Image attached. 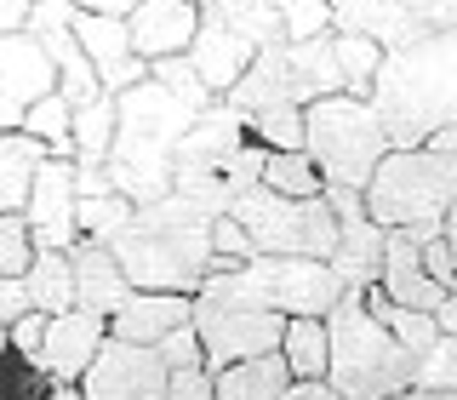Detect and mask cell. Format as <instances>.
<instances>
[{
	"mask_svg": "<svg viewBox=\"0 0 457 400\" xmlns=\"http://www.w3.org/2000/svg\"><path fill=\"white\" fill-rule=\"evenodd\" d=\"M69 263H75V309H92V314H109L132 297V280L120 275V263H114L109 246H97V240H75L69 246Z\"/></svg>",
	"mask_w": 457,
	"mask_h": 400,
	"instance_id": "cell-22",
	"label": "cell"
},
{
	"mask_svg": "<svg viewBox=\"0 0 457 400\" xmlns=\"http://www.w3.org/2000/svg\"><path fill=\"white\" fill-rule=\"evenodd\" d=\"M303 154L314 161L320 183H337V189H366V178L378 171V161L389 154V138H383L378 114H371L366 97L332 92L320 104L303 109Z\"/></svg>",
	"mask_w": 457,
	"mask_h": 400,
	"instance_id": "cell-9",
	"label": "cell"
},
{
	"mask_svg": "<svg viewBox=\"0 0 457 400\" xmlns=\"http://www.w3.org/2000/svg\"><path fill=\"white\" fill-rule=\"evenodd\" d=\"M280 361L292 383H326V321H286L280 332Z\"/></svg>",
	"mask_w": 457,
	"mask_h": 400,
	"instance_id": "cell-26",
	"label": "cell"
},
{
	"mask_svg": "<svg viewBox=\"0 0 457 400\" xmlns=\"http://www.w3.org/2000/svg\"><path fill=\"white\" fill-rule=\"evenodd\" d=\"M418 149H428V154H446V161H457V126H440V132H428Z\"/></svg>",
	"mask_w": 457,
	"mask_h": 400,
	"instance_id": "cell-47",
	"label": "cell"
},
{
	"mask_svg": "<svg viewBox=\"0 0 457 400\" xmlns=\"http://www.w3.org/2000/svg\"><path fill=\"white\" fill-rule=\"evenodd\" d=\"M189 304H195V297H183V292H132L120 309L109 314V338L154 349L166 332L189 326Z\"/></svg>",
	"mask_w": 457,
	"mask_h": 400,
	"instance_id": "cell-21",
	"label": "cell"
},
{
	"mask_svg": "<svg viewBox=\"0 0 457 400\" xmlns=\"http://www.w3.org/2000/svg\"><path fill=\"white\" fill-rule=\"evenodd\" d=\"M292 383L280 349L275 354H257V361H235L212 371V400H280V389Z\"/></svg>",
	"mask_w": 457,
	"mask_h": 400,
	"instance_id": "cell-23",
	"label": "cell"
},
{
	"mask_svg": "<svg viewBox=\"0 0 457 400\" xmlns=\"http://www.w3.org/2000/svg\"><path fill=\"white\" fill-rule=\"evenodd\" d=\"M378 292L400 309H418V314H435L446 304V286L428 280L423 269V240L400 235V229H383V269H378Z\"/></svg>",
	"mask_w": 457,
	"mask_h": 400,
	"instance_id": "cell-16",
	"label": "cell"
},
{
	"mask_svg": "<svg viewBox=\"0 0 457 400\" xmlns=\"http://www.w3.org/2000/svg\"><path fill=\"white\" fill-rule=\"evenodd\" d=\"M332 57H337L343 92H349V97H366V92H371V80H378L383 46H371L366 35H332Z\"/></svg>",
	"mask_w": 457,
	"mask_h": 400,
	"instance_id": "cell-31",
	"label": "cell"
},
{
	"mask_svg": "<svg viewBox=\"0 0 457 400\" xmlns=\"http://www.w3.org/2000/svg\"><path fill=\"white\" fill-rule=\"evenodd\" d=\"M126 218H132V200L126 195H86L75 200V229H80V240H97V246H109L114 235L126 229Z\"/></svg>",
	"mask_w": 457,
	"mask_h": 400,
	"instance_id": "cell-32",
	"label": "cell"
},
{
	"mask_svg": "<svg viewBox=\"0 0 457 400\" xmlns=\"http://www.w3.org/2000/svg\"><path fill=\"white\" fill-rule=\"evenodd\" d=\"M246 143L257 149H303V109H257L246 114Z\"/></svg>",
	"mask_w": 457,
	"mask_h": 400,
	"instance_id": "cell-33",
	"label": "cell"
},
{
	"mask_svg": "<svg viewBox=\"0 0 457 400\" xmlns=\"http://www.w3.org/2000/svg\"><path fill=\"white\" fill-rule=\"evenodd\" d=\"M29 6H35V0H0V35H23Z\"/></svg>",
	"mask_w": 457,
	"mask_h": 400,
	"instance_id": "cell-44",
	"label": "cell"
},
{
	"mask_svg": "<svg viewBox=\"0 0 457 400\" xmlns=\"http://www.w3.org/2000/svg\"><path fill=\"white\" fill-rule=\"evenodd\" d=\"M149 80H161L166 92H171V97H183V104H189L195 114L218 104V97H212L206 86H200V75H195V63H189V57H161V63H149Z\"/></svg>",
	"mask_w": 457,
	"mask_h": 400,
	"instance_id": "cell-35",
	"label": "cell"
},
{
	"mask_svg": "<svg viewBox=\"0 0 457 400\" xmlns=\"http://www.w3.org/2000/svg\"><path fill=\"white\" fill-rule=\"evenodd\" d=\"M212 257H218V269H228V263H252V257H257V246L246 240V229L228 218V212L212 223Z\"/></svg>",
	"mask_w": 457,
	"mask_h": 400,
	"instance_id": "cell-38",
	"label": "cell"
},
{
	"mask_svg": "<svg viewBox=\"0 0 457 400\" xmlns=\"http://www.w3.org/2000/svg\"><path fill=\"white\" fill-rule=\"evenodd\" d=\"M263 183L269 195H286V200H314L326 189L320 183V171H314V161L303 149H275V154H263Z\"/></svg>",
	"mask_w": 457,
	"mask_h": 400,
	"instance_id": "cell-29",
	"label": "cell"
},
{
	"mask_svg": "<svg viewBox=\"0 0 457 400\" xmlns=\"http://www.w3.org/2000/svg\"><path fill=\"white\" fill-rule=\"evenodd\" d=\"M75 40L86 52L97 75V92L120 97L126 86L149 80V63L132 52V35H126V18H104V12H75Z\"/></svg>",
	"mask_w": 457,
	"mask_h": 400,
	"instance_id": "cell-14",
	"label": "cell"
},
{
	"mask_svg": "<svg viewBox=\"0 0 457 400\" xmlns=\"http://www.w3.org/2000/svg\"><path fill=\"white\" fill-rule=\"evenodd\" d=\"M166 400H212V371H206V366L171 371V383H166Z\"/></svg>",
	"mask_w": 457,
	"mask_h": 400,
	"instance_id": "cell-42",
	"label": "cell"
},
{
	"mask_svg": "<svg viewBox=\"0 0 457 400\" xmlns=\"http://www.w3.org/2000/svg\"><path fill=\"white\" fill-rule=\"evenodd\" d=\"M109 338V321L92 309H63L46 321V343H40V354L29 366H40L52 383H80L86 366H92V354L104 349Z\"/></svg>",
	"mask_w": 457,
	"mask_h": 400,
	"instance_id": "cell-15",
	"label": "cell"
},
{
	"mask_svg": "<svg viewBox=\"0 0 457 400\" xmlns=\"http://www.w3.org/2000/svg\"><path fill=\"white\" fill-rule=\"evenodd\" d=\"M195 0H143V6L126 12V35H132V52L143 63H161V57H189L195 40Z\"/></svg>",
	"mask_w": 457,
	"mask_h": 400,
	"instance_id": "cell-18",
	"label": "cell"
},
{
	"mask_svg": "<svg viewBox=\"0 0 457 400\" xmlns=\"http://www.w3.org/2000/svg\"><path fill=\"white\" fill-rule=\"evenodd\" d=\"M212 212H200L195 200H183L178 189L149 200V206H132L126 229L109 240L120 275L132 280V292H183L195 297L200 280L218 269L212 257Z\"/></svg>",
	"mask_w": 457,
	"mask_h": 400,
	"instance_id": "cell-1",
	"label": "cell"
},
{
	"mask_svg": "<svg viewBox=\"0 0 457 400\" xmlns=\"http://www.w3.org/2000/svg\"><path fill=\"white\" fill-rule=\"evenodd\" d=\"M69 143H75V166H104L114 143V97H92L69 114Z\"/></svg>",
	"mask_w": 457,
	"mask_h": 400,
	"instance_id": "cell-28",
	"label": "cell"
},
{
	"mask_svg": "<svg viewBox=\"0 0 457 400\" xmlns=\"http://www.w3.org/2000/svg\"><path fill=\"white\" fill-rule=\"evenodd\" d=\"M440 240H446V252H452V263H457V200L446 206V223H440Z\"/></svg>",
	"mask_w": 457,
	"mask_h": 400,
	"instance_id": "cell-49",
	"label": "cell"
},
{
	"mask_svg": "<svg viewBox=\"0 0 457 400\" xmlns=\"http://www.w3.org/2000/svg\"><path fill=\"white\" fill-rule=\"evenodd\" d=\"M154 354L171 366V371H189V366H206V354H200V338L195 326H178V332H166L161 343H154Z\"/></svg>",
	"mask_w": 457,
	"mask_h": 400,
	"instance_id": "cell-39",
	"label": "cell"
},
{
	"mask_svg": "<svg viewBox=\"0 0 457 400\" xmlns=\"http://www.w3.org/2000/svg\"><path fill=\"white\" fill-rule=\"evenodd\" d=\"M423 269H428V280H435V286H446V292H452V286H457V263H452V252H446V240H423Z\"/></svg>",
	"mask_w": 457,
	"mask_h": 400,
	"instance_id": "cell-43",
	"label": "cell"
},
{
	"mask_svg": "<svg viewBox=\"0 0 457 400\" xmlns=\"http://www.w3.org/2000/svg\"><path fill=\"white\" fill-rule=\"evenodd\" d=\"M366 104L378 114L389 149H418L428 132L457 126V29L383 52Z\"/></svg>",
	"mask_w": 457,
	"mask_h": 400,
	"instance_id": "cell-2",
	"label": "cell"
},
{
	"mask_svg": "<svg viewBox=\"0 0 457 400\" xmlns=\"http://www.w3.org/2000/svg\"><path fill=\"white\" fill-rule=\"evenodd\" d=\"M75 12H104V18H126L132 6H143V0H69Z\"/></svg>",
	"mask_w": 457,
	"mask_h": 400,
	"instance_id": "cell-46",
	"label": "cell"
},
{
	"mask_svg": "<svg viewBox=\"0 0 457 400\" xmlns=\"http://www.w3.org/2000/svg\"><path fill=\"white\" fill-rule=\"evenodd\" d=\"M46 400H86V395H80V383H52Z\"/></svg>",
	"mask_w": 457,
	"mask_h": 400,
	"instance_id": "cell-50",
	"label": "cell"
},
{
	"mask_svg": "<svg viewBox=\"0 0 457 400\" xmlns=\"http://www.w3.org/2000/svg\"><path fill=\"white\" fill-rule=\"evenodd\" d=\"M18 126H23V121H18V114H12L6 104H0V132H18Z\"/></svg>",
	"mask_w": 457,
	"mask_h": 400,
	"instance_id": "cell-52",
	"label": "cell"
},
{
	"mask_svg": "<svg viewBox=\"0 0 457 400\" xmlns=\"http://www.w3.org/2000/svg\"><path fill=\"white\" fill-rule=\"evenodd\" d=\"M411 389H428V395H452L457 389V338L440 332L418 361H411Z\"/></svg>",
	"mask_w": 457,
	"mask_h": 400,
	"instance_id": "cell-34",
	"label": "cell"
},
{
	"mask_svg": "<svg viewBox=\"0 0 457 400\" xmlns=\"http://www.w3.org/2000/svg\"><path fill=\"white\" fill-rule=\"evenodd\" d=\"M389 400H457V389H452V395H428V389H400V395H389Z\"/></svg>",
	"mask_w": 457,
	"mask_h": 400,
	"instance_id": "cell-51",
	"label": "cell"
},
{
	"mask_svg": "<svg viewBox=\"0 0 457 400\" xmlns=\"http://www.w3.org/2000/svg\"><path fill=\"white\" fill-rule=\"evenodd\" d=\"M29 309H35V304H29V286H23V275H0V332H6L12 321H23Z\"/></svg>",
	"mask_w": 457,
	"mask_h": 400,
	"instance_id": "cell-41",
	"label": "cell"
},
{
	"mask_svg": "<svg viewBox=\"0 0 457 400\" xmlns=\"http://www.w3.org/2000/svg\"><path fill=\"white\" fill-rule=\"evenodd\" d=\"M332 35H366L371 46L400 52V46H411V40H423V29L406 12V0H337Z\"/></svg>",
	"mask_w": 457,
	"mask_h": 400,
	"instance_id": "cell-20",
	"label": "cell"
},
{
	"mask_svg": "<svg viewBox=\"0 0 457 400\" xmlns=\"http://www.w3.org/2000/svg\"><path fill=\"white\" fill-rule=\"evenodd\" d=\"M326 6H337V0H326Z\"/></svg>",
	"mask_w": 457,
	"mask_h": 400,
	"instance_id": "cell-54",
	"label": "cell"
},
{
	"mask_svg": "<svg viewBox=\"0 0 457 400\" xmlns=\"http://www.w3.org/2000/svg\"><path fill=\"white\" fill-rule=\"evenodd\" d=\"M235 149H246V114L228 109L223 97H218L212 109H200L195 121H189L171 171H218V178H223V166H228V154H235Z\"/></svg>",
	"mask_w": 457,
	"mask_h": 400,
	"instance_id": "cell-17",
	"label": "cell"
},
{
	"mask_svg": "<svg viewBox=\"0 0 457 400\" xmlns=\"http://www.w3.org/2000/svg\"><path fill=\"white\" fill-rule=\"evenodd\" d=\"M366 309H371V321H378L383 326V332H389L395 343H400V349H406L411 354V361H418V354L428 349V343H435L440 338V326H435V314H418V309H400V304H389V297H383L378 292V286H366Z\"/></svg>",
	"mask_w": 457,
	"mask_h": 400,
	"instance_id": "cell-27",
	"label": "cell"
},
{
	"mask_svg": "<svg viewBox=\"0 0 457 400\" xmlns=\"http://www.w3.org/2000/svg\"><path fill=\"white\" fill-rule=\"evenodd\" d=\"M435 326H440V332H446V338H457V286L446 292V304L435 309Z\"/></svg>",
	"mask_w": 457,
	"mask_h": 400,
	"instance_id": "cell-48",
	"label": "cell"
},
{
	"mask_svg": "<svg viewBox=\"0 0 457 400\" xmlns=\"http://www.w3.org/2000/svg\"><path fill=\"white\" fill-rule=\"evenodd\" d=\"M343 92L337 75V57H332V35H314V40H275L252 57V69L228 86L223 104L240 114L257 109H309L320 97Z\"/></svg>",
	"mask_w": 457,
	"mask_h": 400,
	"instance_id": "cell-7",
	"label": "cell"
},
{
	"mask_svg": "<svg viewBox=\"0 0 457 400\" xmlns=\"http://www.w3.org/2000/svg\"><path fill=\"white\" fill-rule=\"evenodd\" d=\"M35 263V235L23 212H0V275H23Z\"/></svg>",
	"mask_w": 457,
	"mask_h": 400,
	"instance_id": "cell-37",
	"label": "cell"
},
{
	"mask_svg": "<svg viewBox=\"0 0 457 400\" xmlns=\"http://www.w3.org/2000/svg\"><path fill=\"white\" fill-rule=\"evenodd\" d=\"M349 292L326 257H252V263L212 269L200 280V297H218L235 309H269L280 321H326V309Z\"/></svg>",
	"mask_w": 457,
	"mask_h": 400,
	"instance_id": "cell-4",
	"label": "cell"
},
{
	"mask_svg": "<svg viewBox=\"0 0 457 400\" xmlns=\"http://www.w3.org/2000/svg\"><path fill=\"white\" fill-rule=\"evenodd\" d=\"M75 161H46L35 166V183H29V200H23V218H29V235H35V252H69L80 240L75 229Z\"/></svg>",
	"mask_w": 457,
	"mask_h": 400,
	"instance_id": "cell-13",
	"label": "cell"
},
{
	"mask_svg": "<svg viewBox=\"0 0 457 400\" xmlns=\"http://www.w3.org/2000/svg\"><path fill=\"white\" fill-rule=\"evenodd\" d=\"M195 18L200 23L189 40V63L212 97H228V86L252 69V57L286 40L280 18L263 0H195Z\"/></svg>",
	"mask_w": 457,
	"mask_h": 400,
	"instance_id": "cell-8",
	"label": "cell"
},
{
	"mask_svg": "<svg viewBox=\"0 0 457 400\" xmlns=\"http://www.w3.org/2000/svg\"><path fill=\"white\" fill-rule=\"evenodd\" d=\"M280 400H343V395L332 389V383H286Z\"/></svg>",
	"mask_w": 457,
	"mask_h": 400,
	"instance_id": "cell-45",
	"label": "cell"
},
{
	"mask_svg": "<svg viewBox=\"0 0 457 400\" xmlns=\"http://www.w3.org/2000/svg\"><path fill=\"white\" fill-rule=\"evenodd\" d=\"M23 286L40 314L75 309V263H69V252H35V263L23 269Z\"/></svg>",
	"mask_w": 457,
	"mask_h": 400,
	"instance_id": "cell-25",
	"label": "cell"
},
{
	"mask_svg": "<svg viewBox=\"0 0 457 400\" xmlns=\"http://www.w3.org/2000/svg\"><path fill=\"white\" fill-rule=\"evenodd\" d=\"M195 109L183 97H171L161 80H137L114 97V143H109V189L126 195L132 206L171 195V161L178 143L189 132Z\"/></svg>",
	"mask_w": 457,
	"mask_h": 400,
	"instance_id": "cell-3",
	"label": "cell"
},
{
	"mask_svg": "<svg viewBox=\"0 0 457 400\" xmlns=\"http://www.w3.org/2000/svg\"><path fill=\"white\" fill-rule=\"evenodd\" d=\"M457 200V161L428 149H389L366 178L361 206L378 229H400L411 240H435Z\"/></svg>",
	"mask_w": 457,
	"mask_h": 400,
	"instance_id": "cell-6",
	"label": "cell"
},
{
	"mask_svg": "<svg viewBox=\"0 0 457 400\" xmlns=\"http://www.w3.org/2000/svg\"><path fill=\"white\" fill-rule=\"evenodd\" d=\"M46 321H52V314H40V309H29L23 321H12V326H6V349L23 354V361H35L40 343H46Z\"/></svg>",
	"mask_w": 457,
	"mask_h": 400,
	"instance_id": "cell-40",
	"label": "cell"
},
{
	"mask_svg": "<svg viewBox=\"0 0 457 400\" xmlns=\"http://www.w3.org/2000/svg\"><path fill=\"white\" fill-rule=\"evenodd\" d=\"M40 161H46V143H35L29 132H0V212H23Z\"/></svg>",
	"mask_w": 457,
	"mask_h": 400,
	"instance_id": "cell-24",
	"label": "cell"
},
{
	"mask_svg": "<svg viewBox=\"0 0 457 400\" xmlns=\"http://www.w3.org/2000/svg\"><path fill=\"white\" fill-rule=\"evenodd\" d=\"M326 383L343 400H389L411 389V354L371 321L361 292H343L326 309Z\"/></svg>",
	"mask_w": 457,
	"mask_h": 400,
	"instance_id": "cell-5",
	"label": "cell"
},
{
	"mask_svg": "<svg viewBox=\"0 0 457 400\" xmlns=\"http://www.w3.org/2000/svg\"><path fill=\"white\" fill-rule=\"evenodd\" d=\"M189 326L200 338V354H206V371L218 366H235V361H257V354H275L280 349V332L286 321L269 309H235V304H218V297H200L189 304Z\"/></svg>",
	"mask_w": 457,
	"mask_h": 400,
	"instance_id": "cell-11",
	"label": "cell"
},
{
	"mask_svg": "<svg viewBox=\"0 0 457 400\" xmlns=\"http://www.w3.org/2000/svg\"><path fill=\"white\" fill-rule=\"evenodd\" d=\"M69 114H75V109L52 92V97H40V104L23 109V126H18V132H29L35 143H46V154H57V161H75V143H69Z\"/></svg>",
	"mask_w": 457,
	"mask_h": 400,
	"instance_id": "cell-30",
	"label": "cell"
},
{
	"mask_svg": "<svg viewBox=\"0 0 457 400\" xmlns=\"http://www.w3.org/2000/svg\"><path fill=\"white\" fill-rule=\"evenodd\" d=\"M0 354H6V332H0Z\"/></svg>",
	"mask_w": 457,
	"mask_h": 400,
	"instance_id": "cell-53",
	"label": "cell"
},
{
	"mask_svg": "<svg viewBox=\"0 0 457 400\" xmlns=\"http://www.w3.org/2000/svg\"><path fill=\"white\" fill-rule=\"evenodd\" d=\"M52 389V378L40 366H29L23 354H0V400H46Z\"/></svg>",
	"mask_w": 457,
	"mask_h": 400,
	"instance_id": "cell-36",
	"label": "cell"
},
{
	"mask_svg": "<svg viewBox=\"0 0 457 400\" xmlns=\"http://www.w3.org/2000/svg\"><path fill=\"white\" fill-rule=\"evenodd\" d=\"M57 92V75L46 63V52H40V40L29 35H0V104L23 121L29 104H40V97Z\"/></svg>",
	"mask_w": 457,
	"mask_h": 400,
	"instance_id": "cell-19",
	"label": "cell"
},
{
	"mask_svg": "<svg viewBox=\"0 0 457 400\" xmlns=\"http://www.w3.org/2000/svg\"><path fill=\"white\" fill-rule=\"evenodd\" d=\"M166 383H171V366L154 349L104 338V349L92 354V366L80 378V395L86 400H166Z\"/></svg>",
	"mask_w": 457,
	"mask_h": 400,
	"instance_id": "cell-12",
	"label": "cell"
},
{
	"mask_svg": "<svg viewBox=\"0 0 457 400\" xmlns=\"http://www.w3.org/2000/svg\"><path fill=\"white\" fill-rule=\"evenodd\" d=\"M228 218L246 229L257 257H332V246H337V218L326 206V195L286 200L257 183V189L228 200Z\"/></svg>",
	"mask_w": 457,
	"mask_h": 400,
	"instance_id": "cell-10",
	"label": "cell"
}]
</instances>
